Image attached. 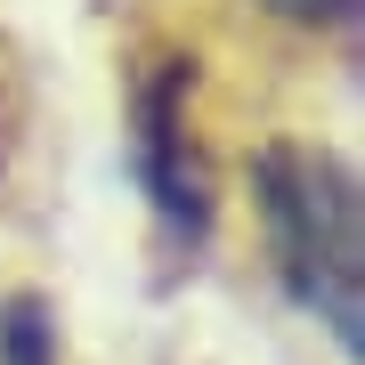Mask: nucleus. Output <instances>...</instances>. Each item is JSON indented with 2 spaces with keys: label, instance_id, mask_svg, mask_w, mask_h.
I'll return each instance as SVG.
<instances>
[{
  "label": "nucleus",
  "instance_id": "nucleus-1",
  "mask_svg": "<svg viewBox=\"0 0 365 365\" xmlns=\"http://www.w3.org/2000/svg\"><path fill=\"white\" fill-rule=\"evenodd\" d=\"M260 211L276 235L284 284L341 349L365 325V235H357V179L325 146H268L260 155Z\"/></svg>",
  "mask_w": 365,
  "mask_h": 365
},
{
  "label": "nucleus",
  "instance_id": "nucleus-2",
  "mask_svg": "<svg viewBox=\"0 0 365 365\" xmlns=\"http://www.w3.org/2000/svg\"><path fill=\"white\" fill-rule=\"evenodd\" d=\"M146 179H155V203L170 227H203V163H195V138H187V73L170 66L155 90H146Z\"/></svg>",
  "mask_w": 365,
  "mask_h": 365
},
{
  "label": "nucleus",
  "instance_id": "nucleus-3",
  "mask_svg": "<svg viewBox=\"0 0 365 365\" xmlns=\"http://www.w3.org/2000/svg\"><path fill=\"white\" fill-rule=\"evenodd\" d=\"M0 349H9V365H49V325H41L33 300H16L9 325H0Z\"/></svg>",
  "mask_w": 365,
  "mask_h": 365
}]
</instances>
